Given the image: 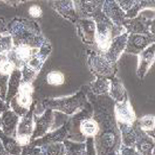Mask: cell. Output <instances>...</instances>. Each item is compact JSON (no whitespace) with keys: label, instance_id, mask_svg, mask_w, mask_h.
<instances>
[{"label":"cell","instance_id":"obj_1","mask_svg":"<svg viewBox=\"0 0 155 155\" xmlns=\"http://www.w3.org/2000/svg\"><path fill=\"white\" fill-rule=\"evenodd\" d=\"M86 96L93 108V118L98 123V132L93 138L96 155H118L121 138L114 117L113 99L108 94L93 95L85 86Z\"/></svg>","mask_w":155,"mask_h":155},{"label":"cell","instance_id":"obj_2","mask_svg":"<svg viewBox=\"0 0 155 155\" xmlns=\"http://www.w3.org/2000/svg\"><path fill=\"white\" fill-rule=\"evenodd\" d=\"M6 31L11 36L13 46L27 45L32 48H40L47 40L42 34L38 23L27 18H13L6 24Z\"/></svg>","mask_w":155,"mask_h":155},{"label":"cell","instance_id":"obj_3","mask_svg":"<svg viewBox=\"0 0 155 155\" xmlns=\"http://www.w3.org/2000/svg\"><path fill=\"white\" fill-rule=\"evenodd\" d=\"M67 139L76 142H85L87 138H94L98 132V123L93 118V108L90 102L70 116L67 122Z\"/></svg>","mask_w":155,"mask_h":155},{"label":"cell","instance_id":"obj_4","mask_svg":"<svg viewBox=\"0 0 155 155\" xmlns=\"http://www.w3.org/2000/svg\"><path fill=\"white\" fill-rule=\"evenodd\" d=\"M88 99L86 96L85 86L82 87L77 93L70 96H64L59 98H45L41 101L36 100V106L34 110L35 115H40L45 109H51L53 111L61 112L67 116H72L77 111L82 109L87 104Z\"/></svg>","mask_w":155,"mask_h":155},{"label":"cell","instance_id":"obj_5","mask_svg":"<svg viewBox=\"0 0 155 155\" xmlns=\"http://www.w3.org/2000/svg\"><path fill=\"white\" fill-rule=\"evenodd\" d=\"M100 6L99 8L91 15V19H93L96 25V31H95V43L98 52L105 53L109 48L112 39L116 36L125 32L123 27H116L106 16L103 14Z\"/></svg>","mask_w":155,"mask_h":155},{"label":"cell","instance_id":"obj_6","mask_svg":"<svg viewBox=\"0 0 155 155\" xmlns=\"http://www.w3.org/2000/svg\"><path fill=\"white\" fill-rule=\"evenodd\" d=\"M87 65L95 77L111 78L117 72V64H112L101 52L95 49L87 50Z\"/></svg>","mask_w":155,"mask_h":155},{"label":"cell","instance_id":"obj_7","mask_svg":"<svg viewBox=\"0 0 155 155\" xmlns=\"http://www.w3.org/2000/svg\"><path fill=\"white\" fill-rule=\"evenodd\" d=\"M150 9L141 11L135 18L125 19L122 27L128 34H142L154 36V15L148 16L147 12Z\"/></svg>","mask_w":155,"mask_h":155},{"label":"cell","instance_id":"obj_8","mask_svg":"<svg viewBox=\"0 0 155 155\" xmlns=\"http://www.w3.org/2000/svg\"><path fill=\"white\" fill-rule=\"evenodd\" d=\"M34 86L33 83H22L16 96L9 103L10 109L14 111L19 117L25 115L33 104L34 98Z\"/></svg>","mask_w":155,"mask_h":155},{"label":"cell","instance_id":"obj_9","mask_svg":"<svg viewBox=\"0 0 155 155\" xmlns=\"http://www.w3.org/2000/svg\"><path fill=\"white\" fill-rule=\"evenodd\" d=\"M35 106H36V100L33 101V104H32L29 111L25 115H23L22 117H20V120H19L15 138L20 146H25V145H28L31 142V137L32 134H33V129H34L33 116H34Z\"/></svg>","mask_w":155,"mask_h":155},{"label":"cell","instance_id":"obj_10","mask_svg":"<svg viewBox=\"0 0 155 155\" xmlns=\"http://www.w3.org/2000/svg\"><path fill=\"white\" fill-rule=\"evenodd\" d=\"M38 49L39 48H32L27 45H15L13 46L11 51L6 54V57L14 64L15 68L21 69L37 53Z\"/></svg>","mask_w":155,"mask_h":155},{"label":"cell","instance_id":"obj_11","mask_svg":"<svg viewBox=\"0 0 155 155\" xmlns=\"http://www.w3.org/2000/svg\"><path fill=\"white\" fill-rule=\"evenodd\" d=\"M34 129L32 134L31 141L37 138L44 136L46 133L50 132L54 122V111L51 109H45L44 112L40 115L33 116Z\"/></svg>","mask_w":155,"mask_h":155},{"label":"cell","instance_id":"obj_12","mask_svg":"<svg viewBox=\"0 0 155 155\" xmlns=\"http://www.w3.org/2000/svg\"><path fill=\"white\" fill-rule=\"evenodd\" d=\"M114 117L117 124L133 125L135 123L137 117L132 104L129 101V98L122 102H115Z\"/></svg>","mask_w":155,"mask_h":155},{"label":"cell","instance_id":"obj_13","mask_svg":"<svg viewBox=\"0 0 155 155\" xmlns=\"http://www.w3.org/2000/svg\"><path fill=\"white\" fill-rule=\"evenodd\" d=\"M119 7L125 12L126 19L135 18L141 11L154 10V1H136V0H119L116 1Z\"/></svg>","mask_w":155,"mask_h":155},{"label":"cell","instance_id":"obj_14","mask_svg":"<svg viewBox=\"0 0 155 155\" xmlns=\"http://www.w3.org/2000/svg\"><path fill=\"white\" fill-rule=\"evenodd\" d=\"M155 40L154 36H147L142 34H128L126 47L124 52L138 55L142 52L145 48L153 44Z\"/></svg>","mask_w":155,"mask_h":155},{"label":"cell","instance_id":"obj_15","mask_svg":"<svg viewBox=\"0 0 155 155\" xmlns=\"http://www.w3.org/2000/svg\"><path fill=\"white\" fill-rule=\"evenodd\" d=\"M127 38H128V33L127 32H123L122 34L118 35L112 39L109 48L107 49V51L105 53H103L105 58L110 63L117 64L118 59L120 58L121 54L124 52L125 47H126Z\"/></svg>","mask_w":155,"mask_h":155},{"label":"cell","instance_id":"obj_16","mask_svg":"<svg viewBox=\"0 0 155 155\" xmlns=\"http://www.w3.org/2000/svg\"><path fill=\"white\" fill-rule=\"evenodd\" d=\"M101 10L103 12V14L116 27H122V24L126 19V15L115 0H105V1H103Z\"/></svg>","mask_w":155,"mask_h":155},{"label":"cell","instance_id":"obj_17","mask_svg":"<svg viewBox=\"0 0 155 155\" xmlns=\"http://www.w3.org/2000/svg\"><path fill=\"white\" fill-rule=\"evenodd\" d=\"M75 23H76L78 34L80 36L82 42L87 45H94L96 25H95L93 19L91 18L78 19Z\"/></svg>","mask_w":155,"mask_h":155},{"label":"cell","instance_id":"obj_18","mask_svg":"<svg viewBox=\"0 0 155 155\" xmlns=\"http://www.w3.org/2000/svg\"><path fill=\"white\" fill-rule=\"evenodd\" d=\"M155 60V44H151L138 54V66L136 74L139 78H144L149 69L152 67Z\"/></svg>","mask_w":155,"mask_h":155},{"label":"cell","instance_id":"obj_19","mask_svg":"<svg viewBox=\"0 0 155 155\" xmlns=\"http://www.w3.org/2000/svg\"><path fill=\"white\" fill-rule=\"evenodd\" d=\"M68 122V121H67ZM67 122L63 126L58 128V129L50 131V132L46 133L44 136H42L37 139H34L31 141V144H33L34 146L41 147L45 144L49 143H54V142H63L65 139H67L68 135V124Z\"/></svg>","mask_w":155,"mask_h":155},{"label":"cell","instance_id":"obj_20","mask_svg":"<svg viewBox=\"0 0 155 155\" xmlns=\"http://www.w3.org/2000/svg\"><path fill=\"white\" fill-rule=\"evenodd\" d=\"M51 51H52V45L48 40H46L42 44L41 47L38 49L37 53L30 59V61L25 66H27L29 69L35 71L36 73H39L42 66H43L46 60L48 59L49 55L51 54Z\"/></svg>","mask_w":155,"mask_h":155},{"label":"cell","instance_id":"obj_21","mask_svg":"<svg viewBox=\"0 0 155 155\" xmlns=\"http://www.w3.org/2000/svg\"><path fill=\"white\" fill-rule=\"evenodd\" d=\"M136 123V122H135ZM134 148L141 155H154V139L140 129L136 124V142Z\"/></svg>","mask_w":155,"mask_h":155},{"label":"cell","instance_id":"obj_22","mask_svg":"<svg viewBox=\"0 0 155 155\" xmlns=\"http://www.w3.org/2000/svg\"><path fill=\"white\" fill-rule=\"evenodd\" d=\"M49 5L51 6L54 10L61 15L62 17L67 19L71 22H76L78 20V16L75 11L73 1L70 0H62V1H50Z\"/></svg>","mask_w":155,"mask_h":155},{"label":"cell","instance_id":"obj_23","mask_svg":"<svg viewBox=\"0 0 155 155\" xmlns=\"http://www.w3.org/2000/svg\"><path fill=\"white\" fill-rule=\"evenodd\" d=\"M1 120H2V124H1L2 132L8 135V136L15 137L20 117L14 111L8 109L1 115Z\"/></svg>","mask_w":155,"mask_h":155},{"label":"cell","instance_id":"obj_24","mask_svg":"<svg viewBox=\"0 0 155 155\" xmlns=\"http://www.w3.org/2000/svg\"><path fill=\"white\" fill-rule=\"evenodd\" d=\"M103 1H73L75 11L79 19L91 18V15L102 6Z\"/></svg>","mask_w":155,"mask_h":155},{"label":"cell","instance_id":"obj_25","mask_svg":"<svg viewBox=\"0 0 155 155\" xmlns=\"http://www.w3.org/2000/svg\"><path fill=\"white\" fill-rule=\"evenodd\" d=\"M110 79V88L108 91V95L113 99L114 102H122L128 99V94L124 84L122 83L121 79L118 78L116 75Z\"/></svg>","mask_w":155,"mask_h":155},{"label":"cell","instance_id":"obj_26","mask_svg":"<svg viewBox=\"0 0 155 155\" xmlns=\"http://www.w3.org/2000/svg\"><path fill=\"white\" fill-rule=\"evenodd\" d=\"M22 82V74L20 69H14L12 72L10 77L8 80V86H7V93H6L5 102L9 105L10 101L16 96L17 92L19 90V87Z\"/></svg>","mask_w":155,"mask_h":155},{"label":"cell","instance_id":"obj_27","mask_svg":"<svg viewBox=\"0 0 155 155\" xmlns=\"http://www.w3.org/2000/svg\"><path fill=\"white\" fill-rule=\"evenodd\" d=\"M120 131L121 145L126 147H134L136 142V123L133 125L117 124Z\"/></svg>","mask_w":155,"mask_h":155},{"label":"cell","instance_id":"obj_28","mask_svg":"<svg viewBox=\"0 0 155 155\" xmlns=\"http://www.w3.org/2000/svg\"><path fill=\"white\" fill-rule=\"evenodd\" d=\"M87 88L93 95H106L110 88V79L106 77H96L94 81L87 85Z\"/></svg>","mask_w":155,"mask_h":155},{"label":"cell","instance_id":"obj_29","mask_svg":"<svg viewBox=\"0 0 155 155\" xmlns=\"http://www.w3.org/2000/svg\"><path fill=\"white\" fill-rule=\"evenodd\" d=\"M0 141L2 142L3 147L10 155H20L22 151V146L19 145L15 137L8 136L2 132L0 128Z\"/></svg>","mask_w":155,"mask_h":155},{"label":"cell","instance_id":"obj_30","mask_svg":"<svg viewBox=\"0 0 155 155\" xmlns=\"http://www.w3.org/2000/svg\"><path fill=\"white\" fill-rule=\"evenodd\" d=\"M136 124L141 130L144 131L148 136L154 139V126H155V117L152 114L144 115V116L137 118L136 119Z\"/></svg>","mask_w":155,"mask_h":155},{"label":"cell","instance_id":"obj_31","mask_svg":"<svg viewBox=\"0 0 155 155\" xmlns=\"http://www.w3.org/2000/svg\"><path fill=\"white\" fill-rule=\"evenodd\" d=\"M65 147V155H85L86 153V143L76 142L65 139L63 141Z\"/></svg>","mask_w":155,"mask_h":155},{"label":"cell","instance_id":"obj_32","mask_svg":"<svg viewBox=\"0 0 155 155\" xmlns=\"http://www.w3.org/2000/svg\"><path fill=\"white\" fill-rule=\"evenodd\" d=\"M45 80L46 83L50 86L53 87H58V86H62L65 83V75L63 72H61L60 70H50L48 71L45 75Z\"/></svg>","mask_w":155,"mask_h":155},{"label":"cell","instance_id":"obj_33","mask_svg":"<svg viewBox=\"0 0 155 155\" xmlns=\"http://www.w3.org/2000/svg\"><path fill=\"white\" fill-rule=\"evenodd\" d=\"M42 155H65L63 142H54L41 146Z\"/></svg>","mask_w":155,"mask_h":155},{"label":"cell","instance_id":"obj_34","mask_svg":"<svg viewBox=\"0 0 155 155\" xmlns=\"http://www.w3.org/2000/svg\"><path fill=\"white\" fill-rule=\"evenodd\" d=\"M13 48V41L11 36L6 31L0 34V55H6Z\"/></svg>","mask_w":155,"mask_h":155},{"label":"cell","instance_id":"obj_35","mask_svg":"<svg viewBox=\"0 0 155 155\" xmlns=\"http://www.w3.org/2000/svg\"><path fill=\"white\" fill-rule=\"evenodd\" d=\"M27 13L31 20H33V19H39L43 16V10H42L41 6L38 4H32L28 8Z\"/></svg>","mask_w":155,"mask_h":155},{"label":"cell","instance_id":"obj_36","mask_svg":"<svg viewBox=\"0 0 155 155\" xmlns=\"http://www.w3.org/2000/svg\"><path fill=\"white\" fill-rule=\"evenodd\" d=\"M20 155H42L40 147L34 146L33 144L29 143L28 145L22 146V151Z\"/></svg>","mask_w":155,"mask_h":155},{"label":"cell","instance_id":"obj_37","mask_svg":"<svg viewBox=\"0 0 155 155\" xmlns=\"http://www.w3.org/2000/svg\"><path fill=\"white\" fill-rule=\"evenodd\" d=\"M118 155H141L134 147H126L121 145Z\"/></svg>","mask_w":155,"mask_h":155},{"label":"cell","instance_id":"obj_38","mask_svg":"<svg viewBox=\"0 0 155 155\" xmlns=\"http://www.w3.org/2000/svg\"><path fill=\"white\" fill-rule=\"evenodd\" d=\"M85 143H86V153H85V155H96L94 143H93V138H87Z\"/></svg>","mask_w":155,"mask_h":155},{"label":"cell","instance_id":"obj_39","mask_svg":"<svg viewBox=\"0 0 155 155\" xmlns=\"http://www.w3.org/2000/svg\"><path fill=\"white\" fill-rule=\"evenodd\" d=\"M8 109H10V106L6 103L5 100H3L0 98V115H2L6 110H8Z\"/></svg>","mask_w":155,"mask_h":155},{"label":"cell","instance_id":"obj_40","mask_svg":"<svg viewBox=\"0 0 155 155\" xmlns=\"http://www.w3.org/2000/svg\"><path fill=\"white\" fill-rule=\"evenodd\" d=\"M6 32V22L3 18H0V34Z\"/></svg>","mask_w":155,"mask_h":155},{"label":"cell","instance_id":"obj_41","mask_svg":"<svg viewBox=\"0 0 155 155\" xmlns=\"http://www.w3.org/2000/svg\"><path fill=\"white\" fill-rule=\"evenodd\" d=\"M0 155H10V154L7 152V151L5 150V148L3 147L1 141H0Z\"/></svg>","mask_w":155,"mask_h":155},{"label":"cell","instance_id":"obj_42","mask_svg":"<svg viewBox=\"0 0 155 155\" xmlns=\"http://www.w3.org/2000/svg\"><path fill=\"white\" fill-rule=\"evenodd\" d=\"M4 56H5V55H0V62H1V60H2V58H3V57H4Z\"/></svg>","mask_w":155,"mask_h":155},{"label":"cell","instance_id":"obj_43","mask_svg":"<svg viewBox=\"0 0 155 155\" xmlns=\"http://www.w3.org/2000/svg\"><path fill=\"white\" fill-rule=\"evenodd\" d=\"M1 124H2V120H1V116H0V128H1Z\"/></svg>","mask_w":155,"mask_h":155}]
</instances>
